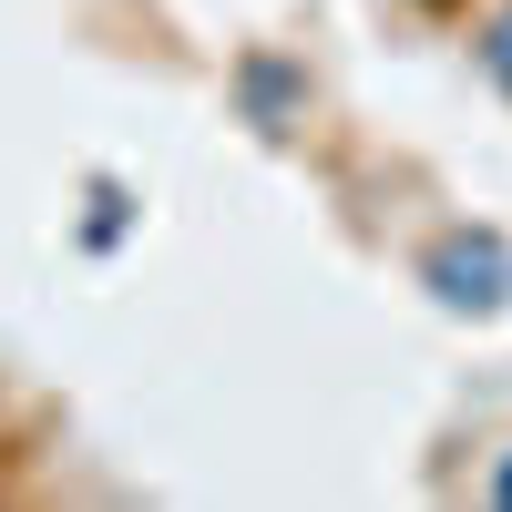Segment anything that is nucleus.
<instances>
[{
    "label": "nucleus",
    "instance_id": "39448f33",
    "mask_svg": "<svg viewBox=\"0 0 512 512\" xmlns=\"http://www.w3.org/2000/svg\"><path fill=\"white\" fill-rule=\"evenodd\" d=\"M482 492H492V502H512V451H502L492 472H482Z\"/></svg>",
    "mask_w": 512,
    "mask_h": 512
},
{
    "label": "nucleus",
    "instance_id": "7ed1b4c3",
    "mask_svg": "<svg viewBox=\"0 0 512 512\" xmlns=\"http://www.w3.org/2000/svg\"><path fill=\"white\" fill-rule=\"evenodd\" d=\"M461 11H472V21H461V31H472V62L512 93V0H461Z\"/></svg>",
    "mask_w": 512,
    "mask_h": 512
},
{
    "label": "nucleus",
    "instance_id": "20e7f679",
    "mask_svg": "<svg viewBox=\"0 0 512 512\" xmlns=\"http://www.w3.org/2000/svg\"><path fill=\"white\" fill-rule=\"evenodd\" d=\"M123 226H134V195L103 175V185H93V226H82V236H93V246H123Z\"/></svg>",
    "mask_w": 512,
    "mask_h": 512
},
{
    "label": "nucleus",
    "instance_id": "f257e3e1",
    "mask_svg": "<svg viewBox=\"0 0 512 512\" xmlns=\"http://www.w3.org/2000/svg\"><path fill=\"white\" fill-rule=\"evenodd\" d=\"M420 277H431V297H441V308L492 318L502 297H512V246H502L492 226H451V236H431V246H420Z\"/></svg>",
    "mask_w": 512,
    "mask_h": 512
},
{
    "label": "nucleus",
    "instance_id": "f03ea898",
    "mask_svg": "<svg viewBox=\"0 0 512 512\" xmlns=\"http://www.w3.org/2000/svg\"><path fill=\"white\" fill-rule=\"evenodd\" d=\"M236 103H246L256 134H297V123H308V72L277 62V52H246L236 62Z\"/></svg>",
    "mask_w": 512,
    "mask_h": 512
}]
</instances>
